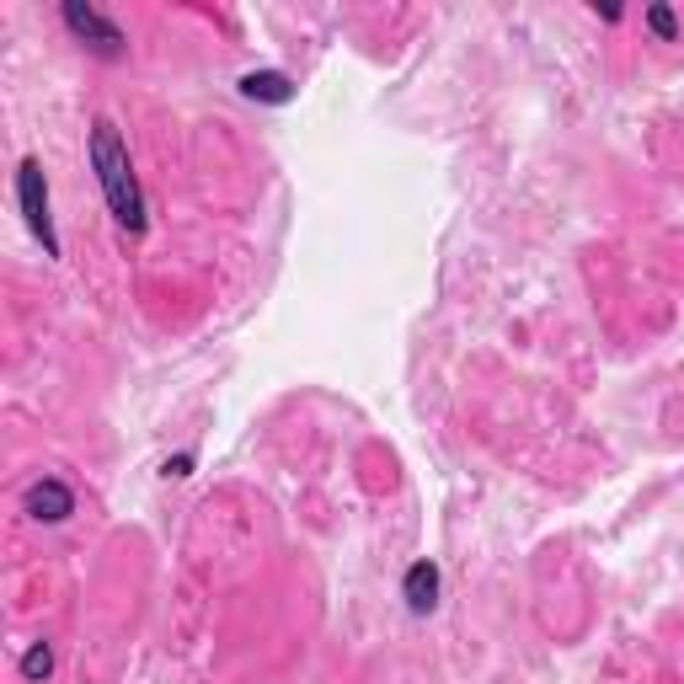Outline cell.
Segmentation results:
<instances>
[{
    "label": "cell",
    "instance_id": "cell-8",
    "mask_svg": "<svg viewBox=\"0 0 684 684\" xmlns=\"http://www.w3.org/2000/svg\"><path fill=\"white\" fill-rule=\"evenodd\" d=\"M647 22H652V27H658V33H663V38H674V33H679V22H674V17H668V11H647Z\"/></svg>",
    "mask_w": 684,
    "mask_h": 684
},
{
    "label": "cell",
    "instance_id": "cell-4",
    "mask_svg": "<svg viewBox=\"0 0 684 684\" xmlns=\"http://www.w3.org/2000/svg\"><path fill=\"white\" fill-rule=\"evenodd\" d=\"M27 508H33V519H49V524H59V519H65V513L75 508V497H70L65 481L43 476V481H33V492H27Z\"/></svg>",
    "mask_w": 684,
    "mask_h": 684
},
{
    "label": "cell",
    "instance_id": "cell-5",
    "mask_svg": "<svg viewBox=\"0 0 684 684\" xmlns=\"http://www.w3.org/2000/svg\"><path fill=\"white\" fill-rule=\"evenodd\" d=\"M433 594H439V572H433L428 562H417V567L407 572V604H412L417 615H423L428 604H433Z\"/></svg>",
    "mask_w": 684,
    "mask_h": 684
},
{
    "label": "cell",
    "instance_id": "cell-6",
    "mask_svg": "<svg viewBox=\"0 0 684 684\" xmlns=\"http://www.w3.org/2000/svg\"><path fill=\"white\" fill-rule=\"evenodd\" d=\"M241 91H246V97H268V102H284V97H289V81H284V75H246V81H241Z\"/></svg>",
    "mask_w": 684,
    "mask_h": 684
},
{
    "label": "cell",
    "instance_id": "cell-1",
    "mask_svg": "<svg viewBox=\"0 0 684 684\" xmlns=\"http://www.w3.org/2000/svg\"><path fill=\"white\" fill-rule=\"evenodd\" d=\"M91 166H97V182L107 193V209L123 230H145V198H139L134 166H129V145L118 139L113 123H97L91 129Z\"/></svg>",
    "mask_w": 684,
    "mask_h": 684
},
{
    "label": "cell",
    "instance_id": "cell-7",
    "mask_svg": "<svg viewBox=\"0 0 684 684\" xmlns=\"http://www.w3.org/2000/svg\"><path fill=\"white\" fill-rule=\"evenodd\" d=\"M49 668H54V658H49V647H43V642H38L33 652H27V663H22V674H27V679H38V674H49Z\"/></svg>",
    "mask_w": 684,
    "mask_h": 684
},
{
    "label": "cell",
    "instance_id": "cell-2",
    "mask_svg": "<svg viewBox=\"0 0 684 684\" xmlns=\"http://www.w3.org/2000/svg\"><path fill=\"white\" fill-rule=\"evenodd\" d=\"M17 198H22V214H27V225H33V236L43 241V252L59 257V236H54V220H49V188H43L38 161H22V171H17Z\"/></svg>",
    "mask_w": 684,
    "mask_h": 684
},
{
    "label": "cell",
    "instance_id": "cell-3",
    "mask_svg": "<svg viewBox=\"0 0 684 684\" xmlns=\"http://www.w3.org/2000/svg\"><path fill=\"white\" fill-rule=\"evenodd\" d=\"M65 27L75 38H86L91 49H102V54H118V43H123L118 22H107L97 6H65Z\"/></svg>",
    "mask_w": 684,
    "mask_h": 684
}]
</instances>
